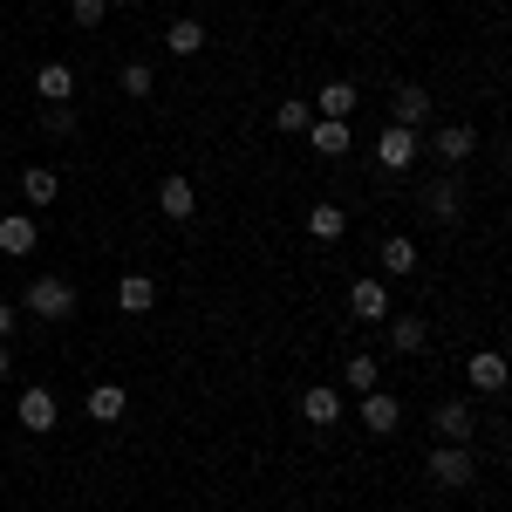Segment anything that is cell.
<instances>
[{"mask_svg": "<svg viewBox=\"0 0 512 512\" xmlns=\"http://www.w3.org/2000/svg\"><path fill=\"white\" fill-rule=\"evenodd\" d=\"M349 315L362 321V328H369V321H390V287H383L376 274H362L349 287Z\"/></svg>", "mask_w": 512, "mask_h": 512, "instance_id": "8", "label": "cell"}, {"mask_svg": "<svg viewBox=\"0 0 512 512\" xmlns=\"http://www.w3.org/2000/svg\"><path fill=\"white\" fill-rule=\"evenodd\" d=\"M376 260H383V274H390V280H417V239H410V233H390Z\"/></svg>", "mask_w": 512, "mask_h": 512, "instance_id": "16", "label": "cell"}, {"mask_svg": "<svg viewBox=\"0 0 512 512\" xmlns=\"http://www.w3.org/2000/svg\"><path fill=\"white\" fill-rule=\"evenodd\" d=\"M424 472H431V485H444V492H465L478 478V458H472V444H437L431 458H424Z\"/></svg>", "mask_w": 512, "mask_h": 512, "instance_id": "3", "label": "cell"}, {"mask_svg": "<svg viewBox=\"0 0 512 512\" xmlns=\"http://www.w3.org/2000/svg\"><path fill=\"white\" fill-rule=\"evenodd\" d=\"M342 233H349V212H342V205H308V239L335 246Z\"/></svg>", "mask_w": 512, "mask_h": 512, "instance_id": "21", "label": "cell"}, {"mask_svg": "<svg viewBox=\"0 0 512 512\" xmlns=\"http://www.w3.org/2000/svg\"><path fill=\"white\" fill-rule=\"evenodd\" d=\"M35 96L41 103H69V96H76V69H69V62H41L35 69Z\"/></svg>", "mask_w": 512, "mask_h": 512, "instance_id": "17", "label": "cell"}, {"mask_svg": "<svg viewBox=\"0 0 512 512\" xmlns=\"http://www.w3.org/2000/svg\"><path fill=\"white\" fill-rule=\"evenodd\" d=\"M158 212H164V219H178V226L198 219V185L185 178V171H171V178L158 185Z\"/></svg>", "mask_w": 512, "mask_h": 512, "instance_id": "9", "label": "cell"}, {"mask_svg": "<svg viewBox=\"0 0 512 512\" xmlns=\"http://www.w3.org/2000/svg\"><path fill=\"white\" fill-rule=\"evenodd\" d=\"M76 280H62V274H35L28 280V294H21V315H35V321H76Z\"/></svg>", "mask_w": 512, "mask_h": 512, "instance_id": "1", "label": "cell"}, {"mask_svg": "<svg viewBox=\"0 0 512 512\" xmlns=\"http://www.w3.org/2000/svg\"><path fill=\"white\" fill-rule=\"evenodd\" d=\"M14 417H21L35 437H48L55 424H62V403H55V390H48V383H28V390L14 396Z\"/></svg>", "mask_w": 512, "mask_h": 512, "instance_id": "4", "label": "cell"}, {"mask_svg": "<svg viewBox=\"0 0 512 512\" xmlns=\"http://www.w3.org/2000/svg\"><path fill=\"white\" fill-rule=\"evenodd\" d=\"M308 123H315V103H308V96H280V103H274V130L301 137Z\"/></svg>", "mask_w": 512, "mask_h": 512, "instance_id": "23", "label": "cell"}, {"mask_svg": "<svg viewBox=\"0 0 512 512\" xmlns=\"http://www.w3.org/2000/svg\"><path fill=\"white\" fill-rule=\"evenodd\" d=\"M123 410H130V396H123L117 383H96V390H89V417H96V424H117Z\"/></svg>", "mask_w": 512, "mask_h": 512, "instance_id": "25", "label": "cell"}, {"mask_svg": "<svg viewBox=\"0 0 512 512\" xmlns=\"http://www.w3.org/2000/svg\"><path fill=\"white\" fill-rule=\"evenodd\" d=\"M301 417H308L315 431H335V424H342V390H328V383H308V390H301Z\"/></svg>", "mask_w": 512, "mask_h": 512, "instance_id": "12", "label": "cell"}, {"mask_svg": "<svg viewBox=\"0 0 512 512\" xmlns=\"http://www.w3.org/2000/svg\"><path fill=\"white\" fill-rule=\"evenodd\" d=\"M14 321H21V315H14V308H7V301H0V342H7V335H14Z\"/></svg>", "mask_w": 512, "mask_h": 512, "instance_id": "30", "label": "cell"}, {"mask_svg": "<svg viewBox=\"0 0 512 512\" xmlns=\"http://www.w3.org/2000/svg\"><path fill=\"white\" fill-rule=\"evenodd\" d=\"M110 7H144V0H110Z\"/></svg>", "mask_w": 512, "mask_h": 512, "instance_id": "32", "label": "cell"}, {"mask_svg": "<svg viewBox=\"0 0 512 512\" xmlns=\"http://www.w3.org/2000/svg\"><path fill=\"white\" fill-rule=\"evenodd\" d=\"M55 192H62V178H55L48 164H28V171H21V198H28V205H55Z\"/></svg>", "mask_w": 512, "mask_h": 512, "instance_id": "24", "label": "cell"}, {"mask_svg": "<svg viewBox=\"0 0 512 512\" xmlns=\"http://www.w3.org/2000/svg\"><path fill=\"white\" fill-rule=\"evenodd\" d=\"M465 369H472V390H485V396L506 390V355H499V349H478Z\"/></svg>", "mask_w": 512, "mask_h": 512, "instance_id": "20", "label": "cell"}, {"mask_svg": "<svg viewBox=\"0 0 512 512\" xmlns=\"http://www.w3.org/2000/svg\"><path fill=\"white\" fill-rule=\"evenodd\" d=\"M123 96H137V103H144V96H151V89H158V76H151V62H123Z\"/></svg>", "mask_w": 512, "mask_h": 512, "instance_id": "27", "label": "cell"}, {"mask_svg": "<svg viewBox=\"0 0 512 512\" xmlns=\"http://www.w3.org/2000/svg\"><path fill=\"white\" fill-rule=\"evenodd\" d=\"M76 117H69V103H48V137H69Z\"/></svg>", "mask_w": 512, "mask_h": 512, "instance_id": "29", "label": "cell"}, {"mask_svg": "<svg viewBox=\"0 0 512 512\" xmlns=\"http://www.w3.org/2000/svg\"><path fill=\"white\" fill-rule=\"evenodd\" d=\"M35 239H41L35 212H7V219H0V253H7V260H28V253H35Z\"/></svg>", "mask_w": 512, "mask_h": 512, "instance_id": "13", "label": "cell"}, {"mask_svg": "<svg viewBox=\"0 0 512 512\" xmlns=\"http://www.w3.org/2000/svg\"><path fill=\"white\" fill-rule=\"evenodd\" d=\"M308 103H315V117H335V123H349L355 117V103H362V89H355V82H321L315 96H308Z\"/></svg>", "mask_w": 512, "mask_h": 512, "instance_id": "11", "label": "cell"}, {"mask_svg": "<svg viewBox=\"0 0 512 512\" xmlns=\"http://www.w3.org/2000/svg\"><path fill=\"white\" fill-rule=\"evenodd\" d=\"M424 151H431L444 171H465V164H472V151H478V130H472V123H444Z\"/></svg>", "mask_w": 512, "mask_h": 512, "instance_id": "5", "label": "cell"}, {"mask_svg": "<svg viewBox=\"0 0 512 512\" xmlns=\"http://www.w3.org/2000/svg\"><path fill=\"white\" fill-rule=\"evenodd\" d=\"M151 301H158V280L151 274H123L117 280V308L123 315H151Z\"/></svg>", "mask_w": 512, "mask_h": 512, "instance_id": "19", "label": "cell"}, {"mask_svg": "<svg viewBox=\"0 0 512 512\" xmlns=\"http://www.w3.org/2000/svg\"><path fill=\"white\" fill-rule=\"evenodd\" d=\"M396 424H403V403H396L390 390H369V396H362V431H369V437H390Z\"/></svg>", "mask_w": 512, "mask_h": 512, "instance_id": "15", "label": "cell"}, {"mask_svg": "<svg viewBox=\"0 0 512 512\" xmlns=\"http://www.w3.org/2000/svg\"><path fill=\"white\" fill-rule=\"evenodd\" d=\"M164 48H171V55H198V48H205V21H192V14L171 21V28H164Z\"/></svg>", "mask_w": 512, "mask_h": 512, "instance_id": "26", "label": "cell"}, {"mask_svg": "<svg viewBox=\"0 0 512 512\" xmlns=\"http://www.w3.org/2000/svg\"><path fill=\"white\" fill-rule=\"evenodd\" d=\"M390 123H403V130H424L431 123V89L424 82H403L390 96Z\"/></svg>", "mask_w": 512, "mask_h": 512, "instance_id": "10", "label": "cell"}, {"mask_svg": "<svg viewBox=\"0 0 512 512\" xmlns=\"http://www.w3.org/2000/svg\"><path fill=\"white\" fill-rule=\"evenodd\" d=\"M342 383H349L355 396H369L376 383H383V362H376L369 349H362V355H349V362H342Z\"/></svg>", "mask_w": 512, "mask_h": 512, "instance_id": "22", "label": "cell"}, {"mask_svg": "<svg viewBox=\"0 0 512 512\" xmlns=\"http://www.w3.org/2000/svg\"><path fill=\"white\" fill-rule=\"evenodd\" d=\"M417 151H424V137H417V130L383 123V137H376V171H383V178H403V171H417Z\"/></svg>", "mask_w": 512, "mask_h": 512, "instance_id": "2", "label": "cell"}, {"mask_svg": "<svg viewBox=\"0 0 512 512\" xmlns=\"http://www.w3.org/2000/svg\"><path fill=\"white\" fill-rule=\"evenodd\" d=\"M417 205H424V219H437V226H451L458 212H465V185L444 171V178H431V185H417Z\"/></svg>", "mask_w": 512, "mask_h": 512, "instance_id": "6", "label": "cell"}, {"mask_svg": "<svg viewBox=\"0 0 512 512\" xmlns=\"http://www.w3.org/2000/svg\"><path fill=\"white\" fill-rule=\"evenodd\" d=\"M431 431L444 437V444H472V437H478V417H472V403H465V396H444V403L431 410Z\"/></svg>", "mask_w": 512, "mask_h": 512, "instance_id": "7", "label": "cell"}, {"mask_svg": "<svg viewBox=\"0 0 512 512\" xmlns=\"http://www.w3.org/2000/svg\"><path fill=\"white\" fill-rule=\"evenodd\" d=\"M424 342H431V321L424 315H390V349L396 355H424Z\"/></svg>", "mask_w": 512, "mask_h": 512, "instance_id": "18", "label": "cell"}, {"mask_svg": "<svg viewBox=\"0 0 512 512\" xmlns=\"http://www.w3.org/2000/svg\"><path fill=\"white\" fill-rule=\"evenodd\" d=\"M69 14H76V28H89V35H96V28L110 21V0H69Z\"/></svg>", "mask_w": 512, "mask_h": 512, "instance_id": "28", "label": "cell"}, {"mask_svg": "<svg viewBox=\"0 0 512 512\" xmlns=\"http://www.w3.org/2000/svg\"><path fill=\"white\" fill-rule=\"evenodd\" d=\"M308 151H315V158H349V151H355L349 123H335V117H315V123H308Z\"/></svg>", "mask_w": 512, "mask_h": 512, "instance_id": "14", "label": "cell"}, {"mask_svg": "<svg viewBox=\"0 0 512 512\" xmlns=\"http://www.w3.org/2000/svg\"><path fill=\"white\" fill-rule=\"evenodd\" d=\"M7 376H14V355H7V342H0V383H7Z\"/></svg>", "mask_w": 512, "mask_h": 512, "instance_id": "31", "label": "cell"}]
</instances>
